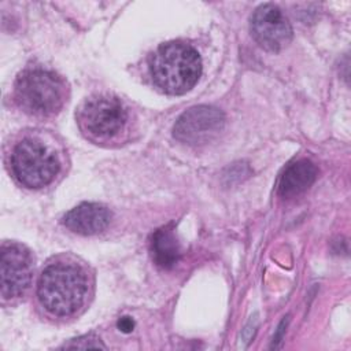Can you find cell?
Returning a JSON list of instances; mask_svg holds the SVG:
<instances>
[{
	"label": "cell",
	"mask_w": 351,
	"mask_h": 351,
	"mask_svg": "<svg viewBox=\"0 0 351 351\" xmlns=\"http://www.w3.org/2000/svg\"><path fill=\"white\" fill-rule=\"evenodd\" d=\"M89 282L84 269L73 262L49 263L40 274L37 298L47 313L70 317L85 303Z\"/></svg>",
	"instance_id": "1"
},
{
	"label": "cell",
	"mask_w": 351,
	"mask_h": 351,
	"mask_svg": "<svg viewBox=\"0 0 351 351\" xmlns=\"http://www.w3.org/2000/svg\"><path fill=\"white\" fill-rule=\"evenodd\" d=\"M154 84L169 95L191 90L202 74V59L189 44L171 41L160 45L149 62Z\"/></svg>",
	"instance_id": "2"
},
{
	"label": "cell",
	"mask_w": 351,
	"mask_h": 351,
	"mask_svg": "<svg viewBox=\"0 0 351 351\" xmlns=\"http://www.w3.org/2000/svg\"><path fill=\"white\" fill-rule=\"evenodd\" d=\"M14 97L18 106L30 115H53L66 101V84L53 71L27 69L15 80Z\"/></svg>",
	"instance_id": "3"
},
{
	"label": "cell",
	"mask_w": 351,
	"mask_h": 351,
	"mask_svg": "<svg viewBox=\"0 0 351 351\" xmlns=\"http://www.w3.org/2000/svg\"><path fill=\"white\" fill-rule=\"evenodd\" d=\"M77 121L81 132L89 140L107 143L123 132L128 123V111L117 97L96 95L81 104Z\"/></svg>",
	"instance_id": "4"
},
{
	"label": "cell",
	"mask_w": 351,
	"mask_h": 351,
	"mask_svg": "<svg viewBox=\"0 0 351 351\" xmlns=\"http://www.w3.org/2000/svg\"><path fill=\"white\" fill-rule=\"evenodd\" d=\"M11 169L23 186L38 189L55 178L59 171V160L41 141L23 138L12 149Z\"/></svg>",
	"instance_id": "5"
},
{
	"label": "cell",
	"mask_w": 351,
	"mask_h": 351,
	"mask_svg": "<svg viewBox=\"0 0 351 351\" xmlns=\"http://www.w3.org/2000/svg\"><path fill=\"white\" fill-rule=\"evenodd\" d=\"M223 112L213 106H195L177 119L173 136L188 145H202L213 141L223 129Z\"/></svg>",
	"instance_id": "6"
},
{
	"label": "cell",
	"mask_w": 351,
	"mask_h": 351,
	"mask_svg": "<svg viewBox=\"0 0 351 351\" xmlns=\"http://www.w3.org/2000/svg\"><path fill=\"white\" fill-rule=\"evenodd\" d=\"M1 296L4 300L21 298L30 287L33 258L27 248L16 243L1 247Z\"/></svg>",
	"instance_id": "7"
},
{
	"label": "cell",
	"mask_w": 351,
	"mask_h": 351,
	"mask_svg": "<svg viewBox=\"0 0 351 351\" xmlns=\"http://www.w3.org/2000/svg\"><path fill=\"white\" fill-rule=\"evenodd\" d=\"M250 32L254 40L265 49L277 52L292 40V27L282 11L271 4L259 5L250 19Z\"/></svg>",
	"instance_id": "8"
},
{
	"label": "cell",
	"mask_w": 351,
	"mask_h": 351,
	"mask_svg": "<svg viewBox=\"0 0 351 351\" xmlns=\"http://www.w3.org/2000/svg\"><path fill=\"white\" fill-rule=\"evenodd\" d=\"M111 218V211L107 207L99 203H81L63 217V223L74 233L90 236L107 229Z\"/></svg>",
	"instance_id": "9"
},
{
	"label": "cell",
	"mask_w": 351,
	"mask_h": 351,
	"mask_svg": "<svg viewBox=\"0 0 351 351\" xmlns=\"http://www.w3.org/2000/svg\"><path fill=\"white\" fill-rule=\"evenodd\" d=\"M317 167L311 160L300 159L291 163L278 182V193L282 197H293L308 189L317 178Z\"/></svg>",
	"instance_id": "10"
},
{
	"label": "cell",
	"mask_w": 351,
	"mask_h": 351,
	"mask_svg": "<svg viewBox=\"0 0 351 351\" xmlns=\"http://www.w3.org/2000/svg\"><path fill=\"white\" fill-rule=\"evenodd\" d=\"M149 247L152 259L159 267L169 270L178 263L181 250L173 226L167 225L155 230L151 236Z\"/></svg>",
	"instance_id": "11"
},
{
	"label": "cell",
	"mask_w": 351,
	"mask_h": 351,
	"mask_svg": "<svg viewBox=\"0 0 351 351\" xmlns=\"http://www.w3.org/2000/svg\"><path fill=\"white\" fill-rule=\"evenodd\" d=\"M64 348H106L99 339L93 336H82L78 339L71 340V343H67L63 346Z\"/></svg>",
	"instance_id": "12"
},
{
	"label": "cell",
	"mask_w": 351,
	"mask_h": 351,
	"mask_svg": "<svg viewBox=\"0 0 351 351\" xmlns=\"http://www.w3.org/2000/svg\"><path fill=\"white\" fill-rule=\"evenodd\" d=\"M118 329L123 333H129L133 330V326H134V322L130 317H122L118 319Z\"/></svg>",
	"instance_id": "13"
}]
</instances>
